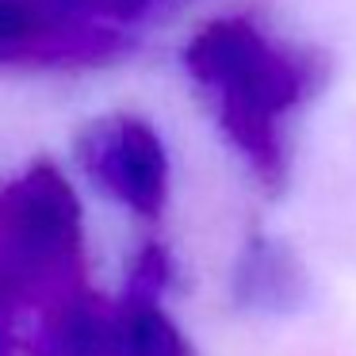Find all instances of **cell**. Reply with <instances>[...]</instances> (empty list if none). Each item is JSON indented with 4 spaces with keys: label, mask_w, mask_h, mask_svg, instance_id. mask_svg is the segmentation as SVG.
<instances>
[{
    "label": "cell",
    "mask_w": 356,
    "mask_h": 356,
    "mask_svg": "<svg viewBox=\"0 0 356 356\" xmlns=\"http://www.w3.org/2000/svg\"><path fill=\"white\" fill-rule=\"evenodd\" d=\"M184 65L211 96L230 146L264 188L280 192L287 184L284 123L322 92L330 62L318 50L268 39L245 16H222L188 39Z\"/></svg>",
    "instance_id": "6da1fadb"
},
{
    "label": "cell",
    "mask_w": 356,
    "mask_h": 356,
    "mask_svg": "<svg viewBox=\"0 0 356 356\" xmlns=\"http://www.w3.org/2000/svg\"><path fill=\"white\" fill-rule=\"evenodd\" d=\"M81 203L54 165L0 188V295L50 307L81 291Z\"/></svg>",
    "instance_id": "7a4b0ae2"
},
{
    "label": "cell",
    "mask_w": 356,
    "mask_h": 356,
    "mask_svg": "<svg viewBox=\"0 0 356 356\" xmlns=\"http://www.w3.org/2000/svg\"><path fill=\"white\" fill-rule=\"evenodd\" d=\"M81 161L88 177L142 218H157L169 200V154L146 119H100L81 134Z\"/></svg>",
    "instance_id": "3957f363"
},
{
    "label": "cell",
    "mask_w": 356,
    "mask_h": 356,
    "mask_svg": "<svg viewBox=\"0 0 356 356\" xmlns=\"http://www.w3.org/2000/svg\"><path fill=\"white\" fill-rule=\"evenodd\" d=\"M123 47L127 39L119 27L81 16L70 0H0V62H96Z\"/></svg>",
    "instance_id": "277c9868"
},
{
    "label": "cell",
    "mask_w": 356,
    "mask_h": 356,
    "mask_svg": "<svg viewBox=\"0 0 356 356\" xmlns=\"http://www.w3.org/2000/svg\"><path fill=\"white\" fill-rule=\"evenodd\" d=\"M234 299L253 310H295L307 299V272L284 241L257 234L234 268Z\"/></svg>",
    "instance_id": "5b68a950"
},
{
    "label": "cell",
    "mask_w": 356,
    "mask_h": 356,
    "mask_svg": "<svg viewBox=\"0 0 356 356\" xmlns=\"http://www.w3.org/2000/svg\"><path fill=\"white\" fill-rule=\"evenodd\" d=\"M81 16L96 19V24H108V27H131V24H142V19L157 16L165 8H177L184 0H70Z\"/></svg>",
    "instance_id": "8992f818"
},
{
    "label": "cell",
    "mask_w": 356,
    "mask_h": 356,
    "mask_svg": "<svg viewBox=\"0 0 356 356\" xmlns=\"http://www.w3.org/2000/svg\"><path fill=\"white\" fill-rule=\"evenodd\" d=\"M12 310L16 307L0 295V356H4V345H8V318H12Z\"/></svg>",
    "instance_id": "52a82bcc"
}]
</instances>
